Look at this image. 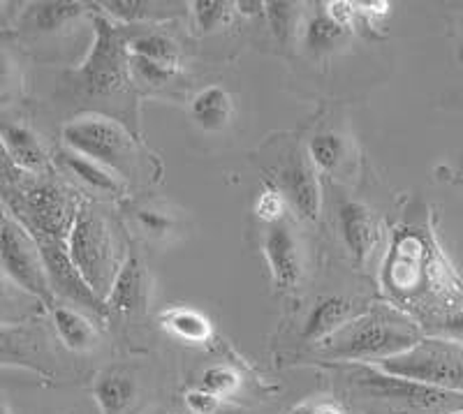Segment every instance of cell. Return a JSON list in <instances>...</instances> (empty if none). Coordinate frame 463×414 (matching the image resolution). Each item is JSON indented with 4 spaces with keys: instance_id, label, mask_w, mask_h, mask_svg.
<instances>
[{
    "instance_id": "10",
    "label": "cell",
    "mask_w": 463,
    "mask_h": 414,
    "mask_svg": "<svg viewBox=\"0 0 463 414\" xmlns=\"http://www.w3.org/2000/svg\"><path fill=\"white\" fill-rule=\"evenodd\" d=\"M264 255H267L271 278L279 289H292L301 280L304 262H301L299 239L288 222H276L264 236Z\"/></svg>"
},
{
    "instance_id": "20",
    "label": "cell",
    "mask_w": 463,
    "mask_h": 414,
    "mask_svg": "<svg viewBox=\"0 0 463 414\" xmlns=\"http://www.w3.org/2000/svg\"><path fill=\"white\" fill-rule=\"evenodd\" d=\"M52 320L56 326L58 338L63 345L72 352H89L95 345V326L80 310L70 308V306H53Z\"/></svg>"
},
{
    "instance_id": "28",
    "label": "cell",
    "mask_w": 463,
    "mask_h": 414,
    "mask_svg": "<svg viewBox=\"0 0 463 414\" xmlns=\"http://www.w3.org/2000/svg\"><path fill=\"white\" fill-rule=\"evenodd\" d=\"M197 387L213 393L216 399H232L241 389V375L230 366H211L202 372Z\"/></svg>"
},
{
    "instance_id": "7",
    "label": "cell",
    "mask_w": 463,
    "mask_h": 414,
    "mask_svg": "<svg viewBox=\"0 0 463 414\" xmlns=\"http://www.w3.org/2000/svg\"><path fill=\"white\" fill-rule=\"evenodd\" d=\"M0 267L16 289L31 294L33 299L44 304L49 310L56 306L35 236L12 218H5L0 227Z\"/></svg>"
},
{
    "instance_id": "44",
    "label": "cell",
    "mask_w": 463,
    "mask_h": 414,
    "mask_svg": "<svg viewBox=\"0 0 463 414\" xmlns=\"http://www.w3.org/2000/svg\"><path fill=\"white\" fill-rule=\"evenodd\" d=\"M457 414H463V409H461V412H457Z\"/></svg>"
},
{
    "instance_id": "2",
    "label": "cell",
    "mask_w": 463,
    "mask_h": 414,
    "mask_svg": "<svg viewBox=\"0 0 463 414\" xmlns=\"http://www.w3.org/2000/svg\"><path fill=\"white\" fill-rule=\"evenodd\" d=\"M421 341L420 326L390 306H375L345 322L332 338L316 347V357L332 363L375 366L399 357Z\"/></svg>"
},
{
    "instance_id": "40",
    "label": "cell",
    "mask_w": 463,
    "mask_h": 414,
    "mask_svg": "<svg viewBox=\"0 0 463 414\" xmlns=\"http://www.w3.org/2000/svg\"><path fill=\"white\" fill-rule=\"evenodd\" d=\"M234 12L243 16H255L264 12V3H260V0H239V3H234Z\"/></svg>"
},
{
    "instance_id": "6",
    "label": "cell",
    "mask_w": 463,
    "mask_h": 414,
    "mask_svg": "<svg viewBox=\"0 0 463 414\" xmlns=\"http://www.w3.org/2000/svg\"><path fill=\"white\" fill-rule=\"evenodd\" d=\"M95 37L81 68L74 72V81L89 95H111L121 90L128 79V42L130 37L105 14L93 16Z\"/></svg>"
},
{
    "instance_id": "14",
    "label": "cell",
    "mask_w": 463,
    "mask_h": 414,
    "mask_svg": "<svg viewBox=\"0 0 463 414\" xmlns=\"http://www.w3.org/2000/svg\"><path fill=\"white\" fill-rule=\"evenodd\" d=\"M33 331L14 325V322H0V366H14L33 371L35 375L52 378V371L44 366L40 357V345Z\"/></svg>"
},
{
    "instance_id": "42",
    "label": "cell",
    "mask_w": 463,
    "mask_h": 414,
    "mask_svg": "<svg viewBox=\"0 0 463 414\" xmlns=\"http://www.w3.org/2000/svg\"><path fill=\"white\" fill-rule=\"evenodd\" d=\"M3 222H5V215L0 213V227H3Z\"/></svg>"
},
{
    "instance_id": "8",
    "label": "cell",
    "mask_w": 463,
    "mask_h": 414,
    "mask_svg": "<svg viewBox=\"0 0 463 414\" xmlns=\"http://www.w3.org/2000/svg\"><path fill=\"white\" fill-rule=\"evenodd\" d=\"M35 241L40 246V255H43L44 271H47L53 296H61V299L90 310V313H105V299H100L93 292V287L86 283L84 276L77 271L68 255L65 241H56V239H47V236H35Z\"/></svg>"
},
{
    "instance_id": "1",
    "label": "cell",
    "mask_w": 463,
    "mask_h": 414,
    "mask_svg": "<svg viewBox=\"0 0 463 414\" xmlns=\"http://www.w3.org/2000/svg\"><path fill=\"white\" fill-rule=\"evenodd\" d=\"M350 412L357 414H457L463 393L396 378L366 363H353L341 375Z\"/></svg>"
},
{
    "instance_id": "38",
    "label": "cell",
    "mask_w": 463,
    "mask_h": 414,
    "mask_svg": "<svg viewBox=\"0 0 463 414\" xmlns=\"http://www.w3.org/2000/svg\"><path fill=\"white\" fill-rule=\"evenodd\" d=\"M14 313V285L0 276V322H7L5 317Z\"/></svg>"
},
{
    "instance_id": "13",
    "label": "cell",
    "mask_w": 463,
    "mask_h": 414,
    "mask_svg": "<svg viewBox=\"0 0 463 414\" xmlns=\"http://www.w3.org/2000/svg\"><path fill=\"white\" fill-rule=\"evenodd\" d=\"M137 378L126 366L105 368L98 372L93 384V396L100 414H128L137 400Z\"/></svg>"
},
{
    "instance_id": "5",
    "label": "cell",
    "mask_w": 463,
    "mask_h": 414,
    "mask_svg": "<svg viewBox=\"0 0 463 414\" xmlns=\"http://www.w3.org/2000/svg\"><path fill=\"white\" fill-rule=\"evenodd\" d=\"M65 248L86 283L100 299H105L118 271L105 221L89 206L77 209L68 239H65Z\"/></svg>"
},
{
    "instance_id": "41",
    "label": "cell",
    "mask_w": 463,
    "mask_h": 414,
    "mask_svg": "<svg viewBox=\"0 0 463 414\" xmlns=\"http://www.w3.org/2000/svg\"><path fill=\"white\" fill-rule=\"evenodd\" d=\"M0 414H12V409L7 408V403H3V400H0Z\"/></svg>"
},
{
    "instance_id": "30",
    "label": "cell",
    "mask_w": 463,
    "mask_h": 414,
    "mask_svg": "<svg viewBox=\"0 0 463 414\" xmlns=\"http://www.w3.org/2000/svg\"><path fill=\"white\" fill-rule=\"evenodd\" d=\"M128 70L144 86H165L176 77V70L163 68V65L151 63V61H146L142 56H132V53L130 61H128Z\"/></svg>"
},
{
    "instance_id": "45",
    "label": "cell",
    "mask_w": 463,
    "mask_h": 414,
    "mask_svg": "<svg viewBox=\"0 0 463 414\" xmlns=\"http://www.w3.org/2000/svg\"><path fill=\"white\" fill-rule=\"evenodd\" d=\"M0 7H3V3H0Z\"/></svg>"
},
{
    "instance_id": "33",
    "label": "cell",
    "mask_w": 463,
    "mask_h": 414,
    "mask_svg": "<svg viewBox=\"0 0 463 414\" xmlns=\"http://www.w3.org/2000/svg\"><path fill=\"white\" fill-rule=\"evenodd\" d=\"M137 222L146 234L151 236H165L174 230V221L165 211L156 209H142L137 213Z\"/></svg>"
},
{
    "instance_id": "18",
    "label": "cell",
    "mask_w": 463,
    "mask_h": 414,
    "mask_svg": "<svg viewBox=\"0 0 463 414\" xmlns=\"http://www.w3.org/2000/svg\"><path fill=\"white\" fill-rule=\"evenodd\" d=\"M190 116L204 132L225 130L230 126L232 116H234L232 95L222 86L202 89L190 102Z\"/></svg>"
},
{
    "instance_id": "24",
    "label": "cell",
    "mask_w": 463,
    "mask_h": 414,
    "mask_svg": "<svg viewBox=\"0 0 463 414\" xmlns=\"http://www.w3.org/2000/svg\"><path fill=\"white\" fill-rule=\"evenodd\" d=\"M347 33L350 31L338 26L326 12H317L308 19L304 28V47L316 56H322V53H329L341 47L345 42Z\"/></svg>"
},
{
    "instance_id": "11",
    "label": "cell",
    "mask_w": 463,
    "mask_h": 414,
    "mask_svg": "<svg viewBox=\"0 0 463 414\" xmlns=\"http://www.w3.org/2000/svg\"><path fill=\"white\" fill-rule=\"evenodd\" d=\"M279 190L283 193L288 209L295 211L301 221H317L320 218V183H317L316 167L306 160H289L279 174Z\"/></svg>"
},
{
    "instance_id": "35",
    "label": "cell",
    "mask_w": 463,
    "mask_h": 414,
    "mask_svg": "<svg viewBox=\"0 0 463 414\" xmlns=\"http://www.w3.org/2000/svg\"><path fill=\"white\" fill-rule=\"evenodd\" d=\"M289 414H353L347 409V405L338 399H311V400H304L301 405H297L295 409Z\"/></svg>"
},
{
    "instance_id": "19",
    "label": "cell",
    "mask_w": 463,
    "mask_h": 414,
    "mask_svg": "<svg viewBox=\"0 0 463 414\" xmlns=\"http://www.w3.org/2000/svg\"><path fill=\"white\" fill-rule=\"evenodd\" d=\"M84 5L81 3H65V0H53V3H33L24 14V28L33 33H58L61 28L81 16Z\"/></svg>"
},
{
    "instance_id": "16",
    "label": "cell",
    "mask_w": 463,
    "mask_h": 414,
    "mask_svg": "<svg viewBox=\"0 0 463 414\" xmlns=\"http://www.w3.org/2000/svg\"><path fill=\"white\" fill-rule=\"evenodd\" d=\"M146 301V276L137 255H128L126 262L118 267L111 283L109 294L105 296L107 310L116 313H137Z\"/></svg>"
},
{
    "instance_id": "23",
    "label": "cell",
    "mask_w": 463,
    "mask_h": 414,
    "mask_svg": "<svg viewBox=\"0 0 463 414\" xmlns=\"http://www.w3.org/2000/svg\"><path fill=\"white\" fill-rule=\"evenodd\" d=\"M128 53L146 58V61L163 65V68L179 70V47H176V42H174L172 37L165 35V33H139V35L130 37Z\"/></svg>"
},
{
    "instance_id": "9",
    "label": "cell",
    "mask_w": 463,
    "mask_h": 414,
    "mask_svg": "<svg viewBox=\"0 0 463 414\" xmlns=\"http://www.w3.org/2000/svg\"><path fill=\"white\" fill-rule=\"evenodd\" d=\"M22 211L33 236L63 241L72 227L74 213L68 194L53 183H37L22 194Z\"/></svg>"
},
{
    "instance_id": "34",
    "label": "cell",
    "mask_w": 463,
    "mask_h": 414,
    "mask_svg": "<svg viewBox=\"0 0 463 414\" xmlns=\"http://www.w3.org/2000/svg\"><path fill=\"white\" fill-rule=\"evenodd\" d=\"M221 399H216L213 393L204 391L200 387H193L185 391V408L190 414H216L221 409Z\"/></svg>"
},
{
    "instance_id": "15",
    "label": "cell",
    "mask_w": 463,
    "mask_h": 414,
    "mask_svg": "<svg viewBox=\"0 0 463 414\" xmlns=\"http://www.w3.org/2000/svg\"><path fill=\"white\" fill-rule=\"evenodd\" d=\"M0 136L7 148L12 165L19 172L26 174H43L49 167V155L44 151L40 136L28 126L12 121H0Z\"/></svg>"
},
{
    "instance_id": "43",
    "label": "cell",
    "mask_w": 463,
    "mask_h": 414,
    "mask_svg": "<svg viewBox=\"0 0 463 414\" xmlns=\"http://www.w3.org/2000/svg\"><path fill=\"white\" fill-rule=\"evenodd\" d=\"M174 414H190V412H174Z\"/></svg>"
},
{
    "instance_id": "4",
    "label": "cell",
    "mask_w": 463,
    "mask_h": 414,
    "mask_svg": "<svg viewBox=\"0 0 463 414\" xmlns=\"http://www.w3.org/2000/svg\"><path fill=\"white\" fill-rule=\"evenodd\" d=\"M380 371L442 391L463 393V343L448 338H421L415 347L375 363Z\"/></svg>"
},
{
    "instance_id": "22",
    "label": "cell",
    "mask_w": 463,
    "mask_h": 414,
    "mask_svg": "<svg viewBox=\"0 0 463 414\" xmlns=\"http://www.w3.org/2000/svg\"><path fill=\"white\" fill-rule=\"evenodd\" d=\"M160 326L188 345H204L213 336L211 322L193 308H167L160 315Z\"/></svg>"
},
{
    "instance_id": "25",
    "label": "cell",
    "mask_w": 463,
    "mask_h": 414,
    "mask_svg": "<svg viewBox=\"0 0 463 414\" xmlns=\"http://www.w3.org/2000/svg\"><path fill=\"white\" fill-rule=\"evenodd\" d=\"M232 12H234V3H222V0H193L190 3V14L202 35L227 28V24L232 22Z\"/></svg>"
},
{
    "instance_id": "39",
    "label": "cell",
    "mask_w": 463,
    "mask_h": 414,
    "mask_svg": "<svg viewBox=\"0 0 463 414\" xmlns=\"http://www.w3.org/2000/svg\"><path fill=\"white\" fill-rule=\"evenodd\" d=\"M19 174L22 172L12 165L5 144H3V136H0V181H3V183H14Z\"/></svg>"
},
{
    "instance_id": "3",
    "label": "cell",
    "mask_w": 463,
    "mask_h": 414,
    "mask_svg": "<svg viewBox=\"0 0 463 414\" xmlns=\"http://www.w3.org/2000/svg\"><path fill=\"white\" fill-rule=\"evenodd\" d=\"M63 144L70 151L102 165L121 179H132L139 169L137 144L118 126L105 116H84L63 126Z\"/></svg>"
},
{
    "instance_id": "32",
    "label": "cell",
    "mask_w": 463,
    "mask_h": 414,
    "mask_svg": "<svg viewBox=\"0 0 463 414\" xmlns=\"http://www.w3.org/2000/svg\"><path fill=\"white\" fill-rule=\"evenodd\" d=\"M19 90H22V72L10 53L0 52V107L10 105Z\"/></svg>"
},
{
    "instance_id": "27",
    "label": "cell",
    "mask_w": 463,
    "mask_h": 414,
    "mask_svg": "<svg viewBox=\"0 0 463 414\" xmlns=\"http://www.w3.org/2000/svg\"><path fill=\"white\" fill-rule=\"evenodd\" d=\"M264 14L274 37L280 44H288L297 31V5L288 0H271L264 3Z\"/></svg>"
},
{
    "instance_id": "29",
    "label": "cell",
    "mask_w": 463,
    "mask_h": 414,
    "mask_svg": "<svg viewBox=\"0 0 463 414\" xmlns=\"http://www.w3.org/2000/svg\"><path fill=\"white\" fill-rule=\"evenodd\" d=\"M255 215H258V221H262L264 225H276V222L285 221V211H288V202H285L283 193L274 185H267L262 193L258 194V200L253 204Z\"/></svg>"
},
{
    "instance_id": "36",
    "label": "cell",
    "mask_w": 463,
    "mask_h": 414,
    "mask_svg": "<svg viewBox=\"0 0 463 414\" xmlns=\"http://www.w3.org/2000/svg\"><path fill=\"white\" fill-rule=\"evenodd\" d=\"M325 12L332 16L338 26L347 28V31L354 26V19L359 16L357 3H350V0H329V3H326Z\"/></svg>"
},
{
    "instance_id": "31",
    "label": "cell",
    "mask_w": 463,
    "mask_h": 414,
    "mask_svg": "<svg viewBox=\"0 0 463 414\" xmlns=\"http://www.w3.org/2000/svg\"><path fill=\"white\" fill-rule=\"evenodd\" d=\"M102 7L107 10V14H111L116 22L126 24V26L153 16V5L144 0H111V3H102Z\"/></svg>"
},
{
    "instance_id": "37",
    "label": "cell",
    "mask_w": 463,
    "mask_h": 414,
    "mask_svg": "<svg viewBox=\"0 0 463 414\" xmlns=\"http://www.w3.org/2000/svg\"><path fill=\"white\" fill-rule=\"evenodd\" d=\"M357 12L362 16H366V22H369L371 26H375V24H378L383 16L390 14V3H387V0H371V3H357Z\"/></svg>"
},
{
    "instance_id": "17",
    "label": "cell",
    "mask_w": 463,
    "mask_h": 414,
    "mask_svg": "<svg viewBox=\"0 0 463 414\" xmlns=\"http://www.w3.org/2000/svg\"><path fill=\"white\" fill-rule=\"evenodd\" d=\"M350 310L353 304L343 296H325L308 313L301 338L308 345H320L326 338H332L345 322H350Z\"/></svg>"
},
{
    "instance_id": "26",
    "label": "cell",
    "mask_w": 463,
    "mask_h": 414,
    "mask_svg": "<svg viewBox=\"0 0 463 414\" xmlns=\"http://www.w3.org/2000/svg\"><path fill=\"white\" fill-rule=\"evenodd\" d=\"M343 139L334 132H320L308 142V160L316 169L320 172H332L338 167V163L343 160Z\"/></svg>"
},
{
    "instance_id": "12",
    "label": "cell",
    "mask_w": 463,
    "mask_h": 414,
    "mask_svg": "<svg viewBox=\"0 0 463 414\" xmlns=\"http://www.w3.org/2000/svg\"><path fill=\"white\" fill-rule=\"evenodd\" d=\"M338 227H341L343 243L354 262H366L378 241V225L369 206H364L362 202H343L338 209Z\"/></svg>"
},
{
    "instance_id": "21",
    "label": "cell",
    "mask_w": 463,
    "mask_h": 414,
    "mask_svg": "<svg viewBox=\"0 0 463 414\" xmlns=\"http://www.w3.org/2000/svg\"><path fill=\"white\" fill-rule=\"evenodd\" d=\"M58 160L72 174L74 179L84 183L86 188H90L98 194H118L121 193V183L116 181L114 174L109 169H105L102 165L93 163L89 157L80 155V153L70 151V148H63L58 153Z\"/></svg>"
}]
</instances>
